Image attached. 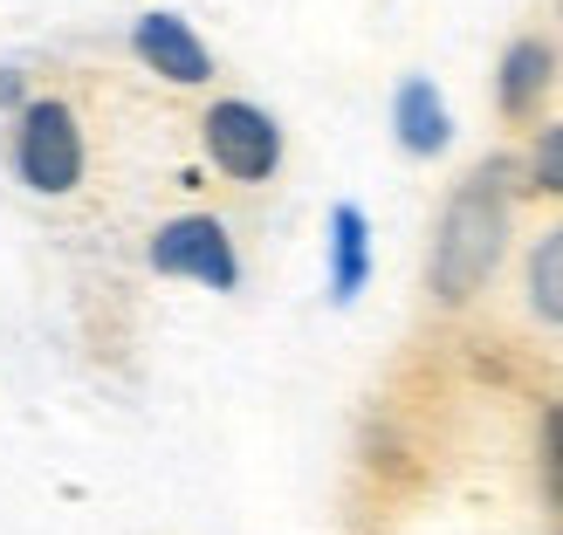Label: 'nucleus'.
<instances>
[{
    "label": "nucleus",
    "mask_w": 563,
    "mask_h": 535,
    "mask_svg": "<svg viewBox=\"0 0 563 535\" xmlns=\"http://www.w3.org/2000/svg\"><path fill=\"white\" fill-rule=\"evenodd\" d=\"M509 165H482L467 172L440 207V227H433V261H427V289L440 309H461L488 289V275L509 255Z\"/></svg>",
    "instance_id": "nucleus-1"
},
{
    "label": "nucleus",
    "mask_w": 563,
    "mask_h": 535,
    "mask_svg": "<svg viewBox=\"0 0 563 535\" xmlns=\"http://www.w3.org/2000/svg\"><path fill=\"white\" fill-rule=\"evenodd\" d=\"M82 165H90V145H82V118L69 97H27L14 110V172L27 192L42 200H63V192L82 186Z\"/></svg>",
    "instance_id": "nucleus-2"
},
{
    "label": "nucleus",
    "mask_w": 563,
    "mask_h": 535,
    "mask_svg": "<svg viewBox=\"0 0 563 535\" xmlns=\"http://www.w3.org/2000/svg\"><path fill=\"white\" fill-rule=\"evenodd\" d=\"M200 145H207V158H213V172H228L234 186H262V179L282 172V124L268 118L262 103H247V97L207 103Z\"/></svg>",
    "instance_id": "nucleus-3"
},
{
    "label": "nucleus",
    "mask_w": 563,
    "mask_h": 535,
    "mask_svg": "<svg viewBox=\"0 0 563 535\" xmlns=\"http://www.w3.org/2000/svg\"><path fill=\"white\" fill-rule=\"evenodd\" d=\"M145 261H152V275H165V281H200V289H213V296L241 289L234 234H228V220H213V213L165 220V227L152 234V247H145Z\"/></svg>",
    "instance_id": "nucleus-4"
},
{
    "label": "nucleus",
    "mask_w": 563,
    "mask_h": 535,
    "mask_svg": "<svg viewBox=\"0 0 563 535\" xmlns=\"http://www.w3.org/2000/svg\"><path fill=\"white\" fill-rule=\"evenodd\" d=\"M131 55H137L152 76L179 82V90H200V82H213V48L192 35V21L165 14V8H152V14L131 21Z\"/></svg>",
    "instance_id": "nucleus-5"
},
{
    "label": "nucleus",
    "mask_w": 563,
    "mask_h": 535,
    "mask_svg": "<svg viewBox=\"0 0 563 535\" xmlns=\"http://www.w3.org/2000/svg\"><path fill=\"white\" fill-rule=\"evenodd\" d=\"M550 82H556V42L516 35L509 48H501V69H495V103H501V118H509V124L537 118V103L550 97Z\"/></svg>",
    "instance_id": "nucleus-6"
},
{
    "label": "nucleus",
    "mask_w": 563,
    "mask_h": 535,
    "mask_svg": "<svg viewBox=\"0 0 563 535\" xmlns=\"http://www.w3.org/2000/svg\"><path fill=\"white\" fill-rule=\"evenodd\" d=\"M391 131H399V145L412 158H440L446 145H454V118H446V103L427 76H406L399 97H391Z\"/></svg>",
    "instance_id": "nucleus-7"
},
{
    "label": "nucleus",
    "mask_w": 563,
    "mask_h": 535,
    "mask_svg": "<svg viewBox=\"0 0 563 535\" xmlns=\"http://www.w3.org/2000/svg\"><path fill=\"white\" fill-rule=\"evenodd\" d=\"M372 281V220L351 200L330 207V302H357Z\"/></svg>",
    "instance_id": "nucleus-8"
},
{
    "label": "nucleus",
    "mask_w": 563,
    "mask_h": 535,
    "mask_svg": "<svg viewBox=\"0 0 563 535\" xmlns=\"http://www.w3.org/2000/svg\"><path fill=\"white\" fill-rule=\"evenodd\" d=\"M522 296H529V316H537V323L563 330V220H556V227H543L537 247H529Z\"/></svg>",
    "instance_id": "nucleus-9"
},
{
    "label": "nucleus",
    "mask_w": 563,
    "mask_h": 535,
    "mask_svg": "<svg viewBox=\"0 0 563 535\" xmlns=\"http://www.w3.org/2000/svg\"><path fill=\"white\" fill-rule=\"evenodd\" d=\"M529 179H537V192L563 200V124L537 131V145H529Z\"/></svg>",
    "instance_id": "nucleus-10"
},
{
    "label": "nucleus",
    "mask_w": 563,
    "mask_h": 535,
    "mask_svg": "<svg viewBox=\"0 0 563 535\" xmlns=\"http://www.w3.org/2000/svg\"><path fill=\"white\" fill-rule=\"evenodd\" d=\"M543 481H550V501H563V405L543 412Z\"/></svg>",
    "instance_id": "nucleus-11"
}]
</instances>
